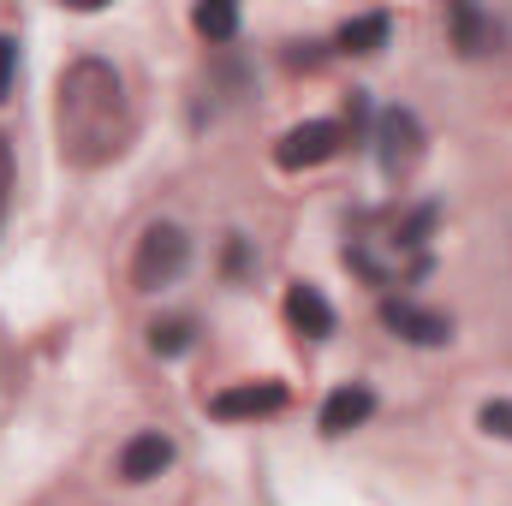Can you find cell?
Segmentation results:
<instances>
[{
    "label": "cell",
    "mask_w": 512,
    "mask_h": 506,
    "mask_svg": "<svg viewBox=\"0 0 512 506\" xmlns=\"http://www.w3.org/2000/svg\"><path fill=\"white\" fill-rule=\"evenodd\" d=\"M54 126H60V155L72 167H102L131 143V108L126 84L108 60L84 54L60 72V102H54Z\"/></svg>",
    "instance_id": "1"
},
{
    "label": "cell",
    "mask_w": 512,
    "mask_h": 506,
    "mask_svg": "<svg viewBox=\"0 0 512 506\" xmlns=\"http://www.w3.org/2000/svg\"><path fill=\"white\" fill-rule=\"evenodd\" d=\"M185 262H191V239H185L173 221H155V227L137 239L131 280H137V292H161V286H173V280L185 274Z\"/></svg>",
    "instance_id": "2"
},
{
    "label": "cell",
    "mask_w": 512,
    "mask_h": 506,
    "mask_svg": "<svg viewBox=\"0 0 512 506\" xmlns=\"http://www.w3.org/2000/svg\"><path fill=\"white\" fill-rule=\"evenodd\" d=\"M340 137L346 131L334 126V120H310V126H292L280 143H274V167L280 173H304V167H322V161H334L340 155Z\"/></svg>",
    "instance_id": "3"
},
{
    "label": "cell",
    "mask_w": 512,
    "mask_h": 506,
    "mask_svg": "<svg viewBox=\"0 0 512 506\" xmlns=\"http://www.w3.org/2000/svg\"><path fill=\"white\" fill-rule=\"evenodd\" d=\"M376 143H382V167L393 179L411 173L417 155H423V126H417V114H411V108H387L382 126H376Z\"/></svg>",
    "instance_id": "4"
},
{
    "label": "cell",
    "mask_w": 512,
    "mask_h": 506,
    "mask_svg": "<svg viewBox=\"0 0 512 506\" xmlns=\"http://www.w3.org/2000/svg\"><path fill=\"white\" fill-rule=\"evenodd\" d=\"M382 322L399 334V340H411V346H447V340H453V322L435 316V310H417L411 298H387Z\"/></svg>",
    "instance_id": "5"
},
{
    "label": "cell",
    "mask_w": 512,
    "mask_h": 506,
    "mask_svg": "<svg viewBox=\"0 0 512 506\" xmlns=\"http://www.w3.org/2000/svg\"><path fill=\"white\" fill-rule=\"evenodd\" d=\"M280 405H286V387H280V381H239V387H221V393L209 399L215 417H268V411H280Z\"/></svg>",
    "instance_id": "6"
},
{
    "label": "cell",
    "mask_w": 512,
    "mask_h": 506,
    "mask_svg": "<svg viewBox=\"0 0 512 506\" xmlns=\"http://www.w3.org/2000/svg\"><path fill=\"white\" fill-rule=\"evenodd\" d=\"M167 465H173V441H167L161 429L131 435L126 453H120V477H126V483H149V477H161Z\"/></svg>",
    "instance_id": "7"
},
{
    "label": "cell",
    "mask_w": 512,
    "mask_h": 506,
    "mask_svg": "<svg viewBox=\"0 0 512 506\" xmlns=\"http://www.w3.org/2000/svg\"><path fill=\"white\" fill-rule=\"evenodd\" d=\"M370 411H376V393H370L364 381H346V387H334V393L322 399V435H346V429H358Z\"/></svg>",
    "instance_id": "8"
},
{
    "label": "cell",
    "mask_w": 512,
    "mask_h": 506,
    "mask_svg": "<svg viewBox=\"0 0 512 506\" xmlns=\"http://www.w3.org/2000/svg\"><path fill=\"white\" fill-rule=\"evenodd\" d=\"M447 24H453V42H459V54H495V48H501V24H495L489 12L465 6V0L447 12Z\"/></svg>",
    "instance_id": "9"
},
{
    "label": "cell",
    "mask_w": 512,
    "mask_h": 506,
    "mask_svg": "<svg viewBox=\"0 0 512 506\" xmlns=\"http://www.w3.org/2000/svg\"><path fill=\"white\" fill-rule=\"evenodd\" d=\"M286 316H292V328L298 334H310V340H328L334 334V310H328V298L316 292V286H286Z\"/></svg>",
    "instance_id": "10"
},
{
    "label": "cell",
    "mask_w": 512,
    "mask_h": 506,
    "mask_svg": "<svg viewBox=\"0 0 512 506\" xmlns=\"http://www.w3.org/2000/svg\"><path fill=\"white\" fill-rule=\"evenodd\" d=\"M387 30H393L387 12H364V18H346L334 42H340V54H376V48L387 42Z\"/></svg>",
    "instance_id": "11"
},
{
    "label": "cell",
    "mask_w": 512,
    "mask_h": 506,
    "mask_svg": "<svg viewBox=\"0 0 512 506\" xmlns=\"http://www.w3.org/2000/svg\"><path fill=\"white\" fill-rule=\"evenodd\" d=\"M191 24H197V36H209V42H227V36L239 30V6H227V0H203V6L191 12Z\"/></svg>",
    "instance_id": "12"
},
{
    "label": "cell",
    "mask_w": 512,
    "mask_h": 506,
    "mask_svg": "<svg viewBox=\"0 0 512 506\" xmlns=\"http://www.w3.org/2000/svg\"><path fill=\"white\" fill-rule=\"evenodd\" d=\"M149 352H155V358H179V352H191V322H185V316L155 322V328H149Z\"/></svg>",
    "instance_id": "13"
},
{
    "label": "cell",
    "mask_w": 512,
    "mask_h": 506,
    "mask_svg": "<svg viewBox=\"0 0 512 506\" xmlns=\"http://www.w3.org/2000/svg\"><path fill=\"white\" fill-rule=\"evenodd\" d=\"M477 423H483L489 435H501V441H512V399H489V405L477 411Z\"/></svg>",
    "instance_id": "14"
},
{
    "label": "cell",
    "mask_w": 512,
    "mask_h": 506,
    "mask_svg": "<svg viewBox=\"0 0 512 506\" xmlns=\"http://www.w3.org/2000/svg\"><path fill=\"white\" fill-rule=\"evenodd\" d=\"M12 72H18V42L0 36V102H6V90H12Z\"/></svg>",
    "instance_id": "15"
},
{
    "label": "cell",
    "mask_w": 512,
    "mask_h": 506,
    "mask_svg": "<svg viewBox=\"0 0 512 506\" xmlns=\"http://www.w3.org/2000/svg\"><path fill=\"white\" fill-rule=\"evenodd\" d=\"M251 268V251H245V239H233L227 245V274H245Z\"/></svg>",
    "instance_id": "16"
},
{
    "label": "cell",
    "mask_w": 512,
    "mask_h": 506,
    "mask_svg": "<svg viewBox=\"0 0 512 506\" xmlns=\"http://www.w3.org/2000/svg\"><path fill=\"white\" fill-rule=\"evenodd\" d=\"M6 185H12V161H6V143H0V209H6Z\"/></svg>",
    "instance_id": "17"
}]
</instances>
